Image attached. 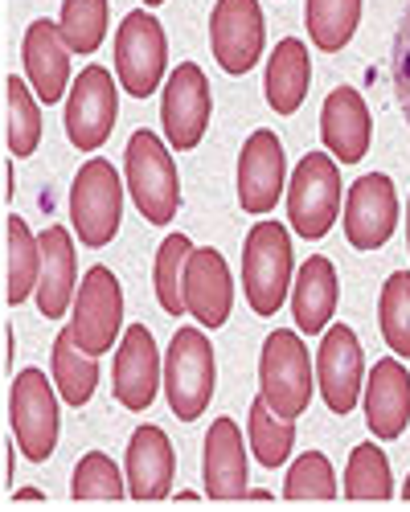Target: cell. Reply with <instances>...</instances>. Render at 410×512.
Returning <instances> with one entry per match:
<instances>
[{
    "instance_id": "25",
    "label": "cell",
    "mask_w": 410,
    "mask_h": 512,
    "mask_svg": "<svg viewBox=\"0 0 410 512\" xmlns=\"http://www.w3.org/2000/svg\"><path fill=\"white\" fill-rule=\"evenodd\" d=\"M308 82H312V58L308 46L296 37H283L271 62H267V103L279 115H296L304 95H308Z\"/></svg>"
},
{
    "instance_id": "3",
    "label": "cell",
    "mask_w": 410,
    "mask_h": 512,
    "mask_svg": "<svg viewBox=\"0 0 410 512\" xmlns=\"http://www.w3.org/2000/svg\"><path fill=\"white\" fill-rule=\"evenodd\" d=\"M214 381V345L201 328H181L169 345V357H164V394H169L173 414L181 422H197L214 398Z\"/></svg>"
},
{
    "instance_id": "5",
    "label": "cell",
    "mask_w": 410,
    "mask_h": 512,
    "mask_svg": "<svg viewBox=\"0 0 410 512\" xmlns=\"http://www.w3.org/2000/svg\"><path fill=\"white\" fill-rule=\"evenodd\" d=\"M70 222L82 246H107L123 222V181L111 160H87L70 185Z\"/></svg>"
},
{
    "instance_id": "4",
    "label": "cell",
    "mask_w": 410,
    "mask_h": 512,
    "mask_svg": "<svg viewBox=\"0 0 410 512\" xmlns=\"http://www.w3.org/2000/svg\"><path fill=\"white\" fill-rule=\"evenodd\" d=\"M341 213V168L337 156L328 152H308L296 173L292 185H287V218H292V230L308 242H320L328 230H333Z\"/></svg>"
},
{
    "instance_id": "22",
    "label": "cell",
    "mask_w": 410,
    "mask_h": 512,
    "mask_svg": "<svg viewBox=\"0 0 410 512\" xmlns=\"http://www.w3.org/2000/svg\"><path fill=\"white\" fill-rule=\"evenodd\" d=\"M41 242V279H37V308L46 320H58L74 308L78 271H74V242L66 226H46Z\"/></svg>"
},
{
    "instance_id": "17",
    "label": "cell",
    "mask_w": 410,
    "mask_h": 512,
    "mask_svg": "<svg viewBox=\"0 0 410 512\" xmlns=\"http://www.w3.org/2000/svg\"><path fill=\"white\" fill-rule=\"evenodd\" d=\"M160 390V353L144 324H132L115 353V402L123 410H148Z\"/></svg>"
},
{
    "instance_id": "38",
    "label": "cell",
    "mask_w": 410,
    "mask_h": 512,
    "mask_svg": "<svg viewBox=\"0 0 410 512\" xmlns=\"http://www.w3.org/2000/svg\"><path fill=\"white\" fill-rule=\"evenodd\" d=\"M17 500H33L37 504V500H46V496H41L37 488H17Z\"/></svg>"
},
{
    "instance_id": "34",
    "label": "cell",
    "mask_w": 410,
    "mask_h": 512,
    "mask_svg": "<svg viewBox=\"0 0 410 512\" xmlns=\"http://www.w3.org/2000/svg\"><path fill=\"white\" fill-rule=\"evenodd\" d=\"M128 476L115 467V459H107L103 451H91L82 455L78 467H74V484H70V496L74 500H123L128 496Z\"/></svg>"
},
{
    "instance_id": "20",
    "label": "cell",
    "mask_w": 410,
    "mask_h": 512,
    "mask_svg": "<svg viewBox=\"0 0 410 512\" xmlns=\"http://www.w3.org/2000/svg\"><path fill=\"white\" fill-rule=\"evenodd\" d=\"M365 422L374 439L390 443L410 422V373L402 361H378L365 381Z\"/></svg>"
},
{
    "instance_id": "26",
    "label": "cell",
    "mask_w": 410,
    "mask_h": 512,
    "mask_svg": "<svg viewBox=\"0 0 410 512\" xmlns=\"http://www.w3.org/2000/svg\"><path fill=\"white\" fill-rule=\"evenodd\" d=\"M54 386L66 398V406H87L99 386V361L78 349L70 328L54 340Z\"/></svg>"
},
{
    "instance_id": "29",
    "label": "cell",
    "mask_w": 410,
    "mask_h": 512,
    "mask_svg": "<svg viewBox=\"0 0 410 512\" xmlns=\"http://www.w3.org/2000/svg\"><path fill=\"white\" fill-rule=\"evenodd\" d=\"M37 95H33V87L25 78H17V74H9L5 78V115H9V152L17 156V160H25V156H33L37 152V144H41V111H37Z\"/></svg>"
},
{
    "instance_id": "6",
    "label": "cell",
    "mask_w": 410,
    "mask_h": 512,
    "mask_svg": "<svg viewBox=\"0 0 410 512\" xmlns=\"http://www.w3.org/2000/svg\"><path fill=\"white\" fill-rule=\"evenodd\" d=\"M128 189L136 209L144 213V222L152 226H169L181 209V181H177V164L152 132H136L128 140Z\"/></svg>"
},
{
    "instance_id": "8",
    "label": "cell",
    "mask_w": 410,
    "mask_h": 512,
    "mask_svg": "<svg viewBox=\"0 0 410 512\" xmlns=\"http://www.w3.org/2000/svg\"><path fill=\"white\" fill-rule=\"evenodd\" d=\"M9 426L25 459L46 463L58 447V398L50 390V377L41 369H25L13 381L9 394Z\"/></svg>"
},
{
    "instance_id": "35",
    "label": "cell",
    "mask_w": 410,
    "mask_h": 512,
    "mask_svg": "<svg viewBox=\"0 0 410 512\" xmlns=\"http://www.w3.org/2000/svg\"><path fill=\"white\" fill-rule=\"evenodd\" d=\"M382 336L398 357H410V271H394L382 287Z\"/></svg>"
},
{
    "instance_id": "36",
    "label": "cell",
    "mask_w": 410,
    "mask_h": 512,
    "mask_svg": "<svg viewBox=\"0 0 410 512\" xmlns=\"http://www.w3.org/2000/svg\"><path fill=\"white\" fill-rule=\"evenodd\" d=\"M283 496L287 500H337V476H333V463H328V455L304 451L292 463V472H287Z\"/></svg>"
},
{
    "instance_id": "15",
    "label": "cell",
    "mask_w": 410,
    "mask_h": 512,
    "mask_svg": "<svg viewBox=\"0 0 410 512\" xmlns=\"http://www.w3.org/2000/svg\"><path fill=\"white\" fill-rule=\"evenodd\" d=\"M287 185V160L275 132H259L242 144L238 156V205L246 213H271L279 205V193Z\"/></svg>"
},
{
    "instance_id": "19",
    "label": "cell",
    "mask_w": 410,
    "mask_h": 512,
    "mask_svg": "<svg viewBox=\"0 0 410 512\" xmlns=\"http://www.w3.org/2000/svg\"><path fill=\"white\" fill-rule=\"evenodd\" d=\"M25 78L41 103H58L70 87V46L62 41V29L54 21H33L25 29Z\"/></svg>"
},
{
    "instance_id": "11",
    "label": "cell",
    "mask_w": 410,
    "mask_h": 512,
    "mask_svg": "<svg viewBox=\"0 0 410 512\" xmlns=\"http://www.w3.org/2000/svg\"><path fill=\"white\" fill-rule=\"evenodd\" d=\"M210 82H205L197 62H181L169 82H164V99H160V123L164 136L177 152H193L205 140V127H210Z\"/></svg>"
},
{
    "instance_id": "7",
    "label": "cell",
    "mask_w": 410,
    "mask_h": 512,
    "mask_svg": "<svg viewBox=\"0 0 410 512\" xmlns=\"http://www.w3.org/2000/svg\"><path fill=\"white\" fill-rule=\"evenodd\" d=\"M164 66H169V41H164V29L152 13H128L115 29V74H119V87L148 99L160 78Z\"/></svg>"
},
{
    "instance_id": "41",
    "label": "cell",
    "mask_w": 410,
    "mask_h": 512,
    "mask_svg": "<svg viewBox=\"0 0 410 512\" xmlns=\"http://www.w3.org/2000/svg\"><path fill=\"white\" fill-rule=\"evenodd\" d=\"M402 496H406V500H410V476H406V484H402Z\"/></svg>"
},
{
    "instance_id": "39",
    "label": "cell",
    "mask_w": 410,
    "mask_h": 512,
    "mask_svg": "<svg viewBox=\"0 0 410 512\" xmlns=\"http://www.w3.org/2000/svg\"><path fill=\"white\" fill-rule=\"evenodd\" d=\"M9 197H13V164L5 168V201H9Z\"/></svg>"
},
{
    "instance_id": "30",
    "label": "cell",
    "mask_w": 410,
    "mask_h": 512,
    "mask_svg": "<svg viewBox=\"0 0 410 512\" xmlns=\"http://www.w3.org/2000/svg\"><path fill=\"white\" fill-rule=\"evenodd\" d=\"M246 435H251V451L263 467H279L296 447V418H279L263 398H255L251 418H246Z\"/></svg>"
},
{
    "instance_id": "2",
    "label": "cell",
    "mask_w": 410,
    "mask_h": 512,
    "mask_svg": "<svg viewBox=\"0 0 410 512\" xmlns=\"http://www.w3.org/2000/svg\"><path fill=\"white\" fill-rule=\"evenodd\" d=\"M259 398L279 418H300L312 402V357L296 332H271L259 357Z\"/></svg>"
},
{
    "instance_id": "42",
    "label": "cell",
    "mask_w": 410,
    "mask_h": 512,
    "mask_svg": "<svg viewBox=\"0 0 410 512\" xmlns=\"http://www.w3.org/2000/svg\"><path fill=\"white\" fill-rule=\"evenodd\" d=\"M144 5H148V9H156V5H164V0H144Z\"/></svg>"
},
{
    "instance_id": "31",
    "label": "cell",
    "mask_w": 410,
    "mask_h": 512,
    "mask_svg": "<svg viewBox=\"0 0 410 512\" xmlns=\"http://www.w3.org/2000/svg\"><path fill=\"white\" fill-rule=\"evenodd\" d=\"M345 496L349 500H390L394 484H390V459L378 443H361L349 455L345 467Z\"/></svg>"
},
{
    "instance_id": "21",
    "label": "cell",
    "mask_w": 410,
    "mask_h": 512,
    "mask_svg": "<svg viewBox=\"0 0 410 512\" xmlns=\"http://www.w3.org/2000/svg\"><path fill=\"white\" fill-rule=\"evenodd\" d=\"M201 476H205V496L210 500H242L246 492V447L238 435L234 418H218L205 435V459H201Z\"/></svg>"
},
{
    "instance_id": "32",
    "label": "cell",
    "mask_w": 410,
    "mask_h": 512,
    "mask_svg": "<svg viewBox=\"0 0 410 512\" xmlns=\"http://www.w3.org/2000/svg\"><path fill=\"white\" fill-rule=\"evenodd\" d=\"M193 254V242L185 234H169L156 250V300L169 316L185 312V263Z\"/></svg>"
},
{
    "instance_id": "28",
    "label": "cell",
    "mask_w": 410,
    "mask_h": 512,
    "mask_svg": "<svg viewBox=\"0 0 410 512\" xmlns=\"http://www.w3.org/2000/svg\"><path fill=\"white\" fill-rule=\"evenodd\" d=\"M5 234H9V287H5V300L17 308V304L29 300V291H37V279H41V242L29 234L25 218H17V213H9Z\"/></svg>"
},
{
    "instance_id": "12",
    "label": "cell",
    "mask_w": 410,
    "mask_h": 512,
    "mask_svg": "<svg viewBox=\"0 0 410 512\" xmlns=\"http://www.w3.org/2000/svg\"><path fill=\"white\" fill-rule=\"evenodd\" d=\"M398 226V193L386 173H365L345 197V242L353 250H378Z\"/></svg>"
},
{
    "instance_id": "18",
    "label": "cell",
    "mask_w": 410,
    "mask_h": 512,
    "mask_svg": "<svg viewBox=\"0 0 410 512\" xmlns=\"http://www.w3.org/2000/svg\"><path fill=\"white\" fill-rule=\"evenodd\" d=\"M369 136H374V119H369L365 99L353 87H337L320 107V140L341 164H357L369 152Z\"/></svg>"
},
{
    "instance_id": "16",
    "label": "cell",
    "mask_w": 410,
    "mask_h": 512,
    "mask_svg": "<svg viewBox=\"0 0 410 512\" xmlns=\"http://www.w3.org/2000/svg\"><path fill=\"white\" fill-rule=\"evenodd\" d=\"M234 283L230 267L214 246H193L185 263V312L197 316L201 328H222L230 320Z\"/></svg>"
},
{
    "instance_id": "14",
    "label": "cell",
    "mask_w": 410,
    "mask_h": 512,
    "mask_svg": "<svg viewBox=\"0 0 410 512\" xmlns=\"http://www.w3.org/2000/svg\"><path fill=\"white\" fill-rule=\"evenodd\" d=\"M361 377H365V361H361L357 332L349 324H333L316 353V386L324 406L333 414H349L361 394Z\"/></svg>"
},
{
    "instance_id": "27",
    "label": "cell",
    "mask_w": 410,
    "mask_h": 512,
    "mask_svg": "<svg viewBox=\"0 0 410 512\" xmlns=\"http://www.w3.org/2000/svg\"><path fill=\"white\" fill-rule=\"evenodd\" d=\"M361 21V0H308L304 5V25L312 33V46L324 54L345 50Z\"/></svg>"
},
{
    "instance_id": "40",
    "label": "cell",
    "mask_w": 410,
    "mask_h": 512,
    "mask_svg": "<svg viewBox=\"0 0 410 512\" xmlns=\"http://www.w3.org/2000/svg\"><path fill=\"white\" fill-rule=\"evenodd\" d=\"M5 480H13V447H5Z\"/></svg>"
},
{
    "instance_id": "23",
    "label": "cell",
    "mask_w": 410,
    "mask_h": 512,
    "mask_svg": "<svg viewBox=\"0 0 410 512\" xmlns=\"http://www.w3.org/2000/svg\"><path fill=\"white\" fill-rule=\"evenodd\" d=\"M173 443L160 426H140L128 443V496L132 500H164L173 488Z\"/></svg>"
},
{
    "instance_id": "37",
    "label": "cell",
    "mask_w": 410,
    "mask_h": 512,
    "mask_svg": "<svg viewBox=\"0 0 410 512\" xmlns=\"http://www.w3.org/2000/svg\"><path fill=\"white\" fill-rule=\"evenodd\" d=\"M13 365V328H5V369Z\"/></svg>"
},
{
    "instance_id": "24",
    "label": "cell",
    "mask_w": 410,
    "mask_h": 512,
    "mask_svg": "<svg viewBox=\"0 0 410 512\" xmlns=\"http://www.w3.org/2000/svg\"><path fill=\"white\" fill-rule=\"evenodd\" d=\"M337 312V267L324 259V254H312V259L300 267L296 275V291H292V316L296 328L304 336H316L328 328Z\"/></svg>"
},
{
    "instance_id": "9",
    "label": "cell",
    "mask_w": 410,
    "mask_h": 512,
    "mask_svg": "<svg viewBox=\"0 0 410 512\" xmlns=\"http://www.w3.org/2000/svg\"><path fill=\"white\" fill-rule=\"evenodd\" d=\"M70 332L78 340L82 353L103 357L107 349H115V336L123 324V287L107 267H91L78 283L74 308H70Z\"/></svg>"
},
{
    "instance_id": "33",
    "label": "cell",
    "mask_w": 410,
    "mask_h": 512,
    "mask_svg": "<svg viewBox=\"0 0 410 512\" xmlns=\"http://www.w3.org/2000/svg\"><path fill=\"white\" fill-rule=\"evenodd\" d=\"M58 29L70 54H95L107 37V0H62Z\"/></svg>"
},
{
    "instance_id": "13",
    "label": "cell",
    "mask_w": 410,
    "mask_h": 512,
    "mask_svg": "<svg viewBox=\"0 0 410 512\" xmlns=\"http://www.w3.org/2000/svg\"><path fill=\"white\" fill-rule=\"evenodd\" d=\"M210 46L226 74H251L263 54L259 0H218L210 17Z\"/></svg>"
},
{
    "instance_id": "1",
    "label": "cell",
    "mask_w": 410,
    "mask_h": 512,
    "mask_svg": "<svg viewBox=\"0 0 410 512\" xmlns=\"http://www.w3.org/2000/svg\"><path fill=\"white\" fill-rule=\"evenodd\" d=\"M242 287L255 316H275L292 287V238L279 222H259L242 246Z\"/></svg>"
},
{
    "instance_id": "10",
    "label": "cell",
    "mask_w": 410,
    "mask_h": 512,
    "mask_svg": "<svg viewBox=\"0 0 410 512\" xmlns=\"http://www.w3.org/2000/svg\"><path fill=\"white\" fill-rule=\"evenodd\" d=\"M119 115V95H115V78L103 66H87L70 82V99H66V136L78 152H99L115 127Z\"/></svg>"
},
{
    "instance_id": "43",
    "label": "cell",
    "mask_w": 410,
    "mask_h": 512,
    "mask_svg": "<svg viewBox=\"0 0 410 512\" xmlns=\"http://www.w3.org/2000/svg\"><path fill=\"white\" fill-rule=\"evenodd\" d=\"M406 238H410V209H406Z\"/></svg>"
}]
</instances>
